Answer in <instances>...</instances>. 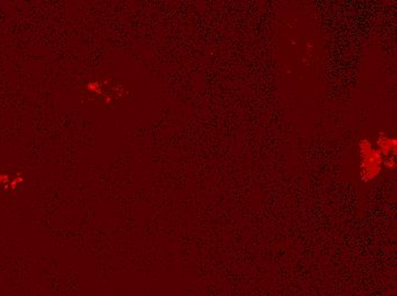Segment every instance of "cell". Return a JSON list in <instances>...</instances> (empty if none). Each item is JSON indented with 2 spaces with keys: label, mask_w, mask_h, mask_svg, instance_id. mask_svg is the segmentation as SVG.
<instances>
[{
  "label": "cell",
  "mask_w": 397,
  "mask_h": 296,
  "mask_svg": "<svg viewBox=\"0 0 397 296\" xmlns=\"http://www.w3.org/2000/svg\"><path fill=\"white\" fill-rule=\"evenodd\" d=\"M377 146H378L377 149L380 152L384 159L385 157H388V160L385 162L387 167H395V155L397 147V141L395 138H392L381 133L378 139H377Z\"/></svg>",
  "instance_id": "7a4b0ae2"
},
{
  "label": "cell",
  "mask_w": 397,
  "mask_h": 296,
  "mask_svg": "<svg viewBox=\"0 0 397 296\" xmlns=\"http://www.w3.org/2000/svg\"><path fill=\"white\" fill-rule=\"evenodd\" d=\"M360 153L362 159V176L364 179H372L380 172L384 157L368 139L360 141Z\"/></svg>",
  "instance_id": "6da1fadb"
}]
</instances>
